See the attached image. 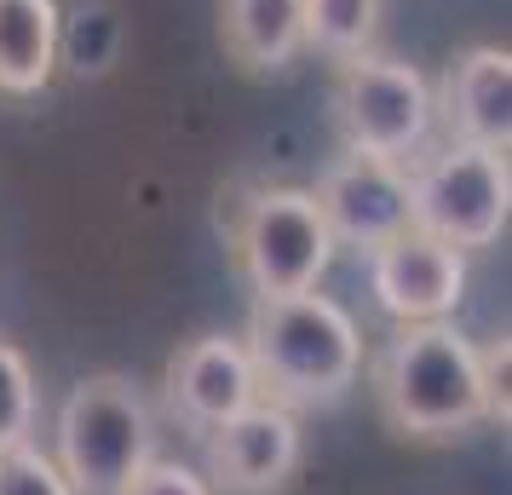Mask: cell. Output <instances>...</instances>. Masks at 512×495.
Segmentation results:
<instances>
[{"mask_svg": "<svg viewBox=\"0 0 512 495\" xmlns=\"http://www.w3.org/2000/svg\"><path fill=\"white\" fill-rule=\"evenodd\" d=\"M432 104H438L449 139L507 150V139H512V52L507 47H466L443 70Z\"/></svg>", "mask_w": 512, "mask_h": 495, "instance_id": "8fae6325", "label": "cell"}, {"mask_svg": "<svg viewBox=\"0 0 512 495\" xmlns=\"http://www.w3.org/2000/svg\"><path fill=\"white\" fill-rule=\"evenodd\" d=\"M248 363H254L259 398L282 409H334L363 375V329L340 300L317 288L254 300L248 311Z\"/></svg>", "mask_w": 512, "mask_h": 495, "instance_id": "7a4b0ae2", "label": "cell"}, {"mask_svg": "<svg viewBox=\"0 0 512 495\" xmlns=\"http://www.w3.org/2000/svg\"><path fill=\"white\" fill-rule=\"evenodd\" d=\"M64 58L58 0H0V93L35 98L52 87Z\"/></svg>", "mask_w": 512, "mask_h": 495, "instance_id": "4fadbf2b", "label": "cell"}, {"mask_svg": "<svg viewBox=\"0 0 512 495\" xmlns=\"http://www.w3.org/2000/svg\"><path fill=\"white\" fill-rule=\"evenodd\" d=\"M311 196H317V213H323L334 248H357L363 260L409 231V167L403 162L346 150L323 167Z\"/></svg>", "mask_w": 512, "mask_h": 495, "instance_id": "ba28073f", "label": "cell"}, {"mask_svg": "<svg viewBox=\"0 0 512 495\" xmlns=\"http://www.w3.org/2000/svg\"><path fill=\"white\" fill-rule=\"evenodd\" d=\"M225 242L242 271V283L254 288V300L277 294H305L323 283L334 265V236H328L317 196L305 185H254L231 202Z\"/></svg>", "mask_w": 512, "mask_h": 495, "instance_id": "5b68a950", "label": "cell"}, {"mask_svg": "<svg viewBox=\"0 0 512 495\" xmlns=\"http://www.w3.org/2000/svg\"><path fill=\"white\" fill-rule=\"evenodd\" d=\"M121 495H213V484L196 467H185V461H162V455H150V461L139 467V478H133Z\"/></svg>", "mask_w": 512, "mask_h": 495, "instance_id": "e0dca14e", "label": "cell"}, {"mask_svg": "<svg viewBox=\"0 0 512 495\" xmlns=\"http://www.w3.org/2000/svg\"><path fill=\"white\" fill-rule=\"evenodd\" d=\"M0 495H75V490L41 444H18L0 449Z\"/></svg>", "mask_w": 512, "mask_h": 495, "instance_id": "2e32d148", "label": "cell"}, {"mask_svg": "<svg viewBox=\"0 0 512 495\" xmlns=\"http://www.w3.org/2000/svg\"><path fill=\"white\" fill-rule=\"evenodd\" d=\"M512 219L507 150L449 139L409 162V231L432 236L455 254H484Z\"/></svg>", "mask_w": 512, "mask_h": 495, "instance_id": "277c9868", "label": "cell"}, {"mask_svg": "<svg viewBox=\"0 0 512 495\" xmlns=\"http://www.w3.org/2000/svg\"><path fill=\"white\" fill-rule=\"evenodd\" d=\"M162 398H167V415L196 438L213 432L219 421L242 415L248 403H259V380L242 334H196V340H185L167 357Z\"/></svg>", "mask_w": 512, "mask_h": 495, "instance_id": "9c48e42d", "label": "cell"}, {"mask_svg": "<svg viewBox=\"0 0 512 495\" xmlns=\"http://www.w3.org/2000/svg\"><path fill=\"white\" fill-rule=\"evenodd\" d=\"M386 18V0H305V52H323L328 64H346L374 52Z\"/></svg>", "mask_w": 512, "mask_h": 495, "instance_id": "5bb4252c", "label": "cell"}, {"mask_svg": "<svg viewBox=\"0 0 512 495\" xmlns=\"http://www.w3.org/2000/svg\"><path fill=\"white\" fill-rule=\"evenodd\" d=\"M305 461V426L282 403H248L242 415L202 432V478L213 495H277Z\"/></svg>", "mask_w": 512, "mask_h": 495, "instance_id": "52a82bcc", "label": "cell"}, {"mask_svg": "<svg viewBox=\"0 0 512 495\" xmlns=\"http://www.w3.org/2000/svg\"><path fill=\"white\" fill-rule=\"evenodd\" d=\"M52 438H58L52 461L75 495H121L156 455V409L133 375L104 369L70 386V398L58 403Z\"/></svg>", "mask_w": 512, "mask_h": 495, "instance_id": "3957f363", "label": "cell"}, {"mask_svg": "<svg viewBox=\"0 0 512 495\" xmlns=\"http://www.w3.org/2000/svg\"><path fill=\"white\" fill-rule=\"evenodd\" d=\"M219 47L242 75H282L305 52V0H219Z\"/></svg>", "mask_w": 512, "mask_h": 495, "instance_id": "7c38bea8", "label": "cell"}, {"mask_svg": "<svg viewBox=\"0 0 512 495\" xmlns=\"http://www.w3.org/2000/svg\"><path fill=\"white\" fill-rule=\"evenodd\" d=\"M432 81L386 52H363L334 64V127L340 144L357 156H386V162H415L432 144Z\"/></svg>", "mask_w": 512, "mask_h": 495, "instance_id": "8992f818", "label": "cell"}, {"mask_svg": "<svg viewBox=\"0 0 512 495\" xmlns=\"http://www.w3.org/2000/svg\"><path fill=\"white\" fill-rule=\"evenodd\" d=\"M369 386L380 421L415 444H449L484 421H507V340L478 352L449 317L443 323H397L374 352Z\"/></svg>", "mask_w": 512, "mask_h": 495, "instance_id": "6da1fadb", "label": "cell"}, {"mask_svg": "<svg viewBox=\"0 0 512 495\" xmlns=\"http://www.w3.org/2000/svg\"><path fill=\"white\" fill-rule=\"evenodd\" d=\"M369 294L392 323H443L466 294V254L403 231L369 254Z\"/></svg>", "mask_w": 512, "mask_h": 495, "instance_id": "30bf717a", "label": "cell"}, {"mask_svg": "<svg viewBox=\"0 0 512 495\" xmlns=\"http://www.w3.org/2000/svg\"><path fill=\"white\" fill-rule=\"evenodd\" d=\"M35 369L29 357L0 340V449H18V444H35Z\"/></svg>", "mask_w": 512, "mask_h": 495, "instance_id": "9a60e30c", "label": "cell"}]
</instances>
